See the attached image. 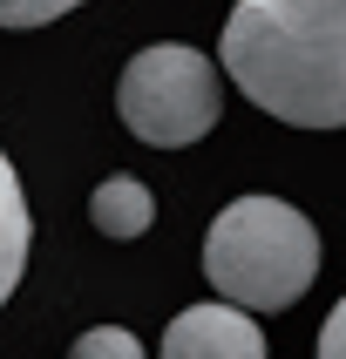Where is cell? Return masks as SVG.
<instances>
[{
	"label": "cell",
	"instance_id": "6da1fadb",
	"mask_svg": "<svg viewBox=\"0 0 346 359\" xmlns=\"http://www.w3.org/2000/svg\"><path fill=\"white\" fill-rule=\"evenodd\" d=\"M218 68L292 129H346V0H238Z\"/></svg>",
	"mask_w": 346,
	"mask_h": 359
},
{
	"label": "cell",
	"instance_id": "7a4b0ae2",
	"mask_svg": "<svg viewBox=\"0 0 346 359\" xmlns=\"http://www.w3.org/2000/svg\"><path fill=\"white\" fill-rule=\"evenodd\" d=\"M204 278L224 305H238L251 319L292 312L305 285L319 278V231L285 197H238L218 210L204 238Z\"/></svg>",
	"mask_w": 346,
	"mask_h": 359
},
{
	"label": "cell",
	"instance_id": "3957f363",
	"mask_svg": "<svg viewBox=\"0 0 346 359\" xmlns=\"http://www.w3.org/2000/svg\"><path fill=\"white\" fill-rule=\"evenodd\" d=\"M116 116L149 149H183V142L218 129L224 68H211V55H197L190 41H157V48L129 55L116 81Z\"/></svg>",
	"mask_w": 346,
	"mask_h": 359
},
{
	"label": "cell",
	"instance_id": "277c9868",
	"mask_svg": "<svg viewBox=\"0 0 346 359\" xmlns=\"http://www.w3.org/2000/svg\"><path fill=\"white\" fill-rule=\"evenodd\" d=\"M163 359H265V332L238 305H190L163 332Z\"/></svg>",
	"mask_w": 346,
	"mask_h": 359
},
{
	"label": "cell",
	"instance_id": "5b68a950",
	"mask_svg": "<svg viewBox=\"0 0 346 359\" xmlns=\"http://www.w3.org/2000/svg\"><path fill=\"white\" fill-rule=\"evenodd\" d=\"M149 217H157V197H149V183H136V177H102L95 183V197H88V224H95L102 238H116V244H129V238H142L149 231Z\"/></svg>",
	"mask_w": 346,
	"mask_h": 359
},
{
	"label": "cell",
	"instance_id": "8992f818",
	"mask_svg": "<svg viewBox=\"0 0 346 359\" xmlns=\"http://www.w3.org/2000/svg\"><path fill=\"white\" fill-rule=\"evenodd\" d=\"M27 238H34V217H27V190H20L14 163L0 156V305L14 299L20 271H27Z\"/></svg>",
	"mask_w": 346,
	"mask_h": 359
},
{
	"label": "cell",
	"instance_id": "52a82bcc",
	"mask_svg": "<svg viewBox=\"0 0 346 359\" xmlns=\"http://www.w3.org/2000/svg\"><path fill=\"white\" fill-rule=\"evenodd\" d=\"M68 359H149V353H142V339L122 332V325H88V332L68 346Z\"/></svg>",
	"mask_w": 346,
	"mask_h": 359
},
{
	"label": "cell",
	"instance_id": "ba28073f",
	"mask_svg": "<svg viewBox=\"0 0 346 359\" xmlns=\"http://www.w3.org/2000/svg\"><path fill=\"white\" fill-rule=\"evenodd\" d=\"M81 0H0V27H48V20L75 14Z\"/></svg>",
	"mask_w": 346,
	"mask_h": 359
},
{
	"label": "cell",
	"instance_id": "9c48e42d",
	"mask_svg": "<svg viewBox=\"0 0 346 359\" xmlns=\"http://www.w3.org/2000/svg\"><path fill=\"white\" fill-rule=\"evenodd\" d=\"M319 359H346V299L333 305V319L319 325Z\"/></svg>",
	"mask_w": 346,
	"mask_h": 359
}]
</instances>
